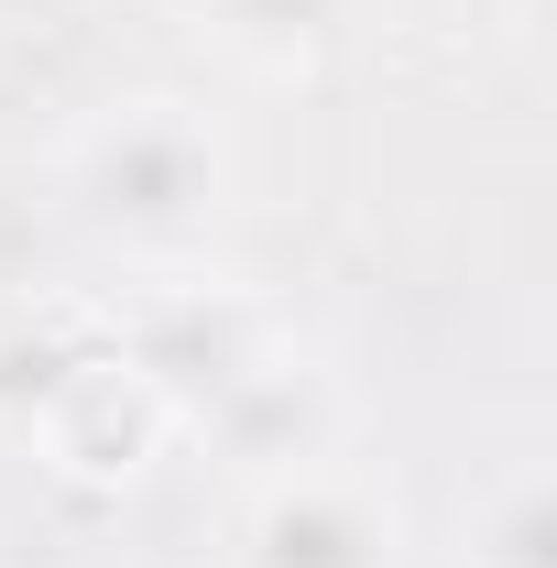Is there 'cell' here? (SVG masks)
<instances>
[{
    "mask_svg": "<svg viewBox=\"0 0 557 568\" xmlns=\"http://www.w3.org/2000/svg\"><path fill=\"white\" fill-rule=\"evenodd\" d=\"M230 132H219L198 99L175 88H142V99H110L88 132L67 142V209L77 230L121 241L142 263H186L209 252V230L230 219Z\"/></svg>",
    "mask_w": 557,
    "mask_h": 568,
    "instance_id": "6da1fadb",
    "label": "cell"
},
{
    "mask_svg": "<svg viewBox=\"0 0 557 568\" xmlns=\"http://www.w3.org/2000/svg\"><path fill=\"white\" fill-rule=\"evenodd\" d=\"M186 437H209L241 481L328 470V459L350 448V383H340L317 351H295V339L274 328V339H263V351H252V361L209 394V405L186 416Z\"/></svg>",
    "mask_w": 557,
    "mask_h": 568,
    "instance_id": "7a4b0ae2",
    "label": "cell"
},
{
    "mask_svg": "<svg viewBox=\"0 0 557 568\" xmlns=\"http://www.w3.org/2000/svg\"><path fill=\"white\" fill-rule=\"evenodd\" d=\"M22 448H33L67 493H132L142 470L175 448V405H164V394H153V383H142L110 339H88V351H77V372L33 405Z\"/></svg>",
    "mask_w": 557,
    "mask_h": 568,
    "instance_id": "3957f363",
    "label": "cell"
},
{
    "mask_svg": "<svg viewBox=\"0 0 557 568\" xmlns=\"http://www.w3.org/2000/svg\"><path fill=\"white\" fill-rule=\"evenodd\" d=\"M230 568H405V503L361 470H284L252 481Z\"/></svg>",
    "mask_w": 557,
    "mask_h": 568,
    "instance_id": "277c9868",
    "label": "cell"
},
{
    "mask_svg": "<svg viewBox=\"0 0 557 568\" xmlns=\"http://www.w3.org/2000/svg\"><path fill=\"white\" fill-rule=\"evenodd\" d=\"M263 339H274V317L241 306L230 284H175L164 306H142L132 328H110V351H121L142 383L175 405V437H186V416H198V405H209V394L263 351Z\"/></svg>",
    "mask_w": 557,
    "mask_h": 568,
    "instance_id": "5b68a950",
    "label": "cell"
},
{
    "mask_svg": "<svg viewBox=\"0 0 557 568\" xmlns=\"http://www.w3.org/2000/svg\"><path fill=\"white\" fill-rule=\"evenodd\" d=\"M219 33V55L252 77H317L340 67L350 44H361V22H372V0H198Z\"/></svg>",
    "mask_w": 557,
    "mask_h": 568,
    "instance_id": "8992f818",
    "label": "cell"
},
{
    "mask_svg": "<svg viewBox=\"0 0 557 568\" xmlns=\"http://www.w3.org/2000/svg\"><path fill=\"white\" fill-rule=\"evenodd\" d=\"M470 568H557V493L547 470H514L470 514Z\"/></svg>",
    "mask_w": 557,
    "mask_h": 568,
    "instance_id": "52a82bcc",
    "label": "cell"
},
{
    "mask_svg": "<svg viewBox=\"0 0 557 568\" xmlns=\"http://www.w3.org/2000/svg\"><path fill=\"white\" fill-rule=\"evenodd\" d=\"M77 351H88V328H55V317H0V426H11V437H22L33 405L77 372Z\"/></svg>",
    "mask_w": 557,
    "mask_h": 568,
    "instance_id": "ba28073f",
    "label": "cell"
},
{
    "mask_svg": "<svg viewBox=\"0 0 557 568\" xmlns=\"http://www.w3.org/2000/svg\"><path fill=\"white\" fill-rule=\"evenodd\" d=\"M67 0H0V22H55Z\"/></svg>",
    "mask_w": 557,
    "mask_h": 568,
    "instance_id": "9c48e42d",
    "label": "cell"
}]
</instances>
